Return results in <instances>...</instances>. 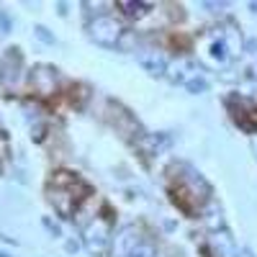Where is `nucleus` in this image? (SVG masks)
Wrapping results in <instances>:
<instances>
[{
	"label": "nucleus",
	"instance_id": "obj_1",
	"mask_svg": "<svg viewBox=\"0 0 257 257\" xmlns=\"http://www.w3.org/2000/svg\"><path fill=\"white\" fill-rule=\"evenodd\" d=\"M85 190V185L70 175V173H57L47 188V196H49V203L54 206V211L59 216H72L80 206V193Z\"/></svg>",
	"mask_w": 257,
	"mask_h": 257
},
{
	"label": "nucleus",
	"instance_id": "obj_2",
	"mask_svg": "<svg viewBox=\"0 0 257 257\" xmlns=\"http://www.w3.org/2000/svg\"><path fill=\"white\" fill-rule=\"evenodd\" d=\"M111 237H113V224L105 216H95L82 229V244L93 257L105 254V249L111 247Z\"/></svg>",
	"mask_w": 257,
	"mask_h": 257
},
{
	"label": "nucleus",
	"instance_id": "obj_3",
	"mask_svg": "<svg viewBox=\"0 0 257 257\" xmlns=\"http://www.w3.org/2000/svg\"><path fill=\"white\" fill-rule=\"evenodd\" d=\"M88 31H90V39L95 41V44H100V47H116V44H121V36H123V29H121V24L113 16L93 18Z\"/></svg>",
	"mask_w": 257,
	"mask_h": 257
},
{
	"label": "nucleus",
	"instance_id": "obj_4",
	"mask_svg": "<svg viewBox=\"0 0 257 257\" xmlns=\"http://www.w3.org/2000/svg\"><path fill=\"white\" fill-rule=\"evenodd\" d=\"M142 244V231L134 224H123L111 237V257H126L134 247Z\"/></svg>",
	"mask_w": 257,
	"mask_h": 257
},
{
	"label": "nucleus",
	"instance_id": "obj_5",
	"mask_svg": "<svg viewBox=\"0 0 257 257\" xmlns=\"http://www.w3.org/2000/svg\"><path fill=\"white\" fill-rule=\"evenodd\" d=\"M29 80H31V88L39 95H52L57 90V70L49 67V64H36Z\"/></svg>",
	"mask_w": 257,
	"mask_h": 257
},
{
	"label": "nucleus",
	"instance_id": "obj_6",
	"mask_svg": "<svg viewBox=\"0 0 257 257\" xmlns=\"http://www.w3.org/2000/svg\"><path fill=\"white\" fill-rule=\"evenodd\" d=\"M21 70H24V62H21L18 49H8L6 57L0 59V82L3 85H16L21 77Z\"/></svg>",
	"mask_w": 257,
	"mask_h": 257
},
{
	"label": "nucleus",
	"instance_id": "obj_7",
	"mask_svg": "<svg viewBox=\"0 0 257 257\" xmlns=\"http://www.w3.org/2000/svg\"><path fill=\"white\" fill-rule=\"evenodd\" d=\"M139 64L149 72V75H165L167 72V59L162 52H155V49H144L139 57Z\"/></svg>",
	"mask_w": 257,
	"mask_h": 257
},
{
	"label": "nucleus",
	"instance_id": "obj_8",
	"mask_svg": "<svg viewBox=\"0 0 257 257\" xmlns=\"http://www.w3.org/2000/svg\"><path fill=\"white\" fill-rule=\"evenodd\" d=\"M208 249L213 257H237V249H234V242L226 231H213L208 239Z\"/></svg>",
	"mask_w": 257,
	"mask_h": 257
},
{
	"label": "nucleus",
	"instance_id": "obj_9",
	"mask_svg": "<svg viewBox=\"0 0 257 257\" xmlns=\"http://www.w3.org/2000/svg\"><path fill=\"white\" fill-rule=\"evenodd\" d=\"M137 144H139V149L144 155H157V152H162V149L170 144V137L167 134H147Z\"/></svg>",
	"mask_w": 257,
	"mask_h": 257
},
{
	"label": "nucleus",
	"instance_id": "obj_10",
	"mask_svg": "<svg viewBox=\"0 0 257 257\" xmlns=\"http://www.w3.org/2000/svg\"><path fill=\"white\" fill-rule=\"evenodd\" d=\"M208 54H211L213 62L224 64V62L229 59V44H226V39H221V36L211 39V41H208Z\"/></svg>",
	"mask_w": 257,
	"mask_h": 257
},
{
	"label": "nucleus",
	"instance_id": "obj_11",
	"mask_svg": "<svg viewBox=\"0 0 257 257\" xmlns=\"http://www.w3.org/2000/svg\"><path fill=\"white\" fill-rule=\"evenodd\" d=\"M118 8H121V11H123L128 18H144L149 6H144V3H132V0H121Z\"/></svg>",
	"mask_w": 257,
	"mask_h": 257
},
{
	"label": "nucleus",
	"instance_id": "obj_12",
	"mask_svg": "<svg viewBox=\"0 0 257 257\" xmlns=\"http://www.w3.org/2000/svg\"><path fill=\"white\" fill-rule=\"evenodd\" d=\"M185 90H188L190 95H201V93L208 90V80L201 77V75H193V77H188V82H185Z\"/></svg>",
	"mask_w": 257,
	"mask_h": 257
},
{
	"label": "nucleus",
	"instance_id": "obj_13",
	"mask_svg": "<svg viewBox=\"0 0 257 257\" xmlns=\"http://www.w3.org/2000/svg\"><path fill=\"white\" fill-rule=\"evenodd\" d=\"M188 70H196V62H190V59H180L178 64H175V72L173 75H170V80H173V82H185L188 77Z\"/></svg>",
	"mask_w": 257,
	"mask_h": 257
},
{
	"label": "nucleus",
	"instance_id": "obj_14",
	"mask_svg": "<svg viewBox=\"0 0 257 257\" xmlns=\"http://www.w3.org/2000/svg\"><path fill=\"white\" fill-rule=\"evenodd\" d=\"M34 36H36L39 41H44V44H54V41H57L54 34H52L47 26H36V29H34Z\"/></svg>",
	"mask_w": 257,
	"mask_h": 257
},
{
	"label": "nucleus",
	"instance_id": "obj_15",
	"mask_svg": "<svg viewBox=\"0 0 257 257\" xmlns=\"http://www.w3.org/2000/svg\"><path fill=\"white\" fill-rule=\"evenodd\" d=\"M41 224H44V229L52 234V237H62V226H59L57 221H52L49 216H44V219H41Z\"/></svg>",
	"mask_w": 257,
	"mask_h": 257
},
{
	"label": "nucleus",
	"instance_id": "obj_16",
	"mask_svg": "<svg viewBox=\"0 0 257 257\" xmlns=\"http://www.w3.org/2000/svg\"><path fill=\"white\" fill-rule=\"evenodd\" d=\"M126 257H152V247H149L147 242H142L139 247H134V249L128 252Z\"/></svg>",
	"mask_w": 257,
	"mask_h": 257
},
{
	"label": "nucleus",
	"instance_id": "obj_17",
	"mask_svg": "<svg viewBox=\"0 0 257 257\" xmlns=\"http://www.w3.org/2000/svg\"><path fill=\"white\" fill-rule=\"evenodd\" d=\"M11 26H13L11 16H8L6 11H0V34H8V31H11Z\"/></svg>",
	"mask_w": 257,
	"mask_h": 257
},
{
	"label": "nucleus",
	"instance_id": "obj_18",
	"mask_svg": "<svg viewBox=\"0 0 257 257\" xmlns=\"http://www.w3.org/2000/svg\"><path fill=\"white\" fill-rule=\"evenodd\" d=\"M237 257H254V252H252L249 247H242V249L237 252Z\"/></svg>",
	"mask_w": 257,
	"mask_h": 257
},
{
	"label": "nucleus",
	"instance_id": "obj_19",
	"mask_svg": "<svg viewBox=\"0 0 257 257\" xmlns=\"http://www.w3.org/2000/svg\"><path fill=\"white\" fill-rule=\"evenodd\" d=\"M244 49L254 54V49H257V41H254V39H249V41H247V44H244Z\"/></svg>",
	"mask_w": 257,
	"mask_h": 257
},
{
	"label": "nucleus",
	"instance_id": "obj_20",
	"mask_svg": "<svg viewBox=\"0 0 257 257\" xmlns=\"http://www.w3.org/2000/svg\"><path fill=\"white\" fill-rule=\"evenodd\" d=\"M77 247H80L77 242H67V252H77Z\"/></svg>",
	"mask_w": 257,
	"mask_h": 257
},
{
	"label": "nucleus",
	"instance_id": "obj_21",
	"mask_svg": "<svg viewBox=\"0 0 257 257\" xmlns=\"http://www.w3.org/2000/svg\"><path fill=\"white\" fill-rule=\"evenodd\" d=\"M57 8H59V16H67V13H70V11H67V6H64V3H59Z\"/></svg>",
	"mask_w": 257,
	"mask_h": 257
},
{
	"label": "nucleus",
	"instance_id": "obj_22",
	"mask_svg": "<svg viewBox=\"0 0 257 257\" xmlns=\"http://www.w3.org/2000/svg\"><path fill=\"white\" fill-rule=\"evenodd\" d=\"M249 8H252V13H257V0H254V3H249Z\"/></svg>",
	"mask_w": 257,
	"mask_h": 257
},
{
	"label": "nucleus",
	"instance_id": "obj_23",
	"mask_svg": "<svg viewBox=\"0 0 257 257\" xmlns=\"http://www.w3.org/2000/svg\"><path fill=\"white\" fill-rule=\"evenodd\" d=\"M252 147H254V152H257V139H254V142H252Z\"/></svg>",
	"mask_w": 257,
	"mask_h": 257
}]
</instances>
